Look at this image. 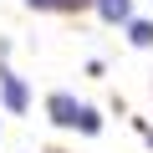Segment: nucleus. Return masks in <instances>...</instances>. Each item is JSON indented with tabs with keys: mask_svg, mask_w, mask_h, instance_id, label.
Instances as JSON below:
<instances>
[{
	"mask_svg": "<svg viewBox=\"0 0 153 153\" xmlns=\"http://www.w3.org/2000/svg\"><path fill=\"white\" fill-rule=\"evenodd\" d=\"M46 112H51V123H61V128H71V123H82V107H76L66 92H56L51 102H46Z\"/></svg>",
	"mask_w": 153,
	"mask_h": 153,
	"instance_id": "obj_1",
	"label": "nucleus"
},
{
	"mask_svg": "<svg viewBox=\"0 0 153 153\" xmlns=\"http://www.w3.org/2000/svg\"><path fill=\"white\" fill-rule=\"evenodd\" d=\"M0 87H5V107H26V87H21V76H10V71H0Z\"/></svg>",
	"mask_w": 153,
	"mask_h": 153,
	"instance_id": "obj_2",
	"label": "nucleus"
},
{
	"mask_svg": "<svg viewBox=\"0 0 153 153\" xmlns=\"http://www.w3.org/2000/svg\"><path fill=\"white\" fill-rule=\"evenodd\" d=\"M102 21H128V0H97Z\"/></svg>",
	"mask_w": 153,
	"mask_h": 153,
	"instance_id": "obj_3",
	"label": "nucleus"
},
{
	"mask_svg": "<svg viewBox=\"0 0 153 153\" xmlns=\"http://www.w3.org/2000/svg\"><path fill=\"white\" fill-rule=\"evenodd\" d=\"M36 10H82L87 0H31Z\"/></svg>",
	"mask_w": 153,
	"mask_h": 153,
	"instance_id": "obj_4",
	"label": "nucleus"
},
{
	"mask_svg": "<svg viewBox=\"0 0 153 153\" xmlns=\"http://www.w3.org/2000/svg\"><path fill=\"white\" fill-rule=\"evenodd\" d=\"M128 36H133V46H153V26H148V21H138Z\"/></svg>",
	"mask_w": 153,
	"mask_h": 153,
	"instance_id": "obj_5",
	"label": "nucleus"
},
{
	"mask_svg": "<svg viewBox=\"0 0 153 153\" xmlns=\"http://www.w3.org/2000/svg\"><path fill=\"white\" fill-rule=\"evenodd\" d=\"M76 128H82V133H97V128H102V117H97L92 107H82V123H76Z\"/></svg>",
	"mask_w": 153,
	"mask_h": 153,
	"instance_id": "obj_6",
	"label": "nucleus"
}]
</instances>
